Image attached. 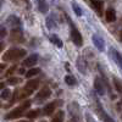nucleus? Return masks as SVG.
<instances>
[{"instance_id": "cd10ccee", "label": "nucleus", "mask_w": 122, "mask_h": 122, "mask_svg": "<svg viewBox=\"0 0 122 122\" xmlns=\"http://www.w3.org/2000/svg\"><path fill=\"white\" fill-rule=\"evenodd\" d=\"M4 49V44L1 43V42H0V51H1V50Z\"/></svg>"}, {"instance_id": "4468645a", "label": "nucleus", "mask_w": 122, "mask_h": 122, "mask_svg": "<svg viewBox=\"0 0 122 122\" xmlns=\"http://www.w3.org/2000/svg\"><path fill=\"white\" fill-rule=\"evenodd\" d=\"M90 5L93 6V7H95V9H97V11H98L99 14H101V12H100V10L103 9V6H104V3H103V1H92Z\"/></svg>"}, {"instance_id": "412c9836", "label": "nucleus", "mask_w": 122, "mask_h": 122, "mask_svg": "<svg viewBox=\"0 0 122 122\" xmlns=\"http://www.w3.org/2000/svg\"><path fill=\"white\" fill-rule=\"evenodd\" d=\"M51 42L55 43L57 46H62V43H61V40H60L56 36H51Z\"/></svg>"}, {"instance_id": "7c9ffc66", "label": "nucleus", "mask_w": 122, "mask_h": 122, "mask_svg": "<svg viewBox=\"0 0 122 122\" xmlns=\"http://www.w3.org/2000/svg\"><path fill=\"white\" fill-rule=\"evenodd\" d=\"M42 122H45V121H42Z\"/></svg>"}, {"instance_id": "393cba45", "label": "nucleus", "mask_w": 122, "mask_h": 122, "mask_svg": "<svg viewBox=\"0 0 122 122\" xmlns=\"http://www.w3.org/2000/svg\"><path fill=\"white\" fill-rule=\"evenodd\" d=\"M5 36H6V29L1 28V29H0V39H1V38H4Z\"/></svg>"}, {"instance_id": "b1692460", "label": "nucleus", "mask_w": 122, "mask_h": 122, "mask_svg": "<svg viewBox=\"0 0 122 122\" xmlns=\"http://www.w3.org/2000/svg\"><path fill=\"white\" fill-rule=\"evenodd\" d=\"M114 83H115V86H116V90L120 93V92H121V84H120V82H118L116 78H114Z\"/></svg>"}, {"instance_id": "6ab92c4d", "label": "nucleus", "mask_w": 122, "mask_h": 122, "mask_svg": "<svg viewBox=\"0 0 122 122\" xmlns=\"http://www.w3.org/2000/svg\"><path fill=\"white\" fill-rule=\"evenodd\" d=\"M38 115H39V110H32V111H29V112L27 114V117L34 118V117H38Z\"/></svg>"}, {"instance_id": "6e6552de", "label": "nucleus", "mask_w": 122, "mask_h": 122, "mask_svg": "<svg viewBox=\"0 0 122 122\" xmlns=\"http://www.w3.org/2000/svg\"><path fill=\"white\" fill-rule=\"evenodd\" d=\"M110 55H111V57H112V60H115V62L118 66H121V55H120V53L117 51V50H115L112 48V49L110 50Z\"/></svg>"}, {"instance_id": "dca6fc26", "label": "nucleus", "mask_w": 122, "mask_h": 122, "mask_svg": "<svg viewBox=\"0 0 122 122\" xmlns=\"http://www.w3.org/2000/svg\"><path fill=\"white\" fill-rule=\"evenodd\" d=\"M65 82H66L68 86H75V84H76V79H75L72 76H66V77H65Z\"/></svg>"}, {"instance_id": "9b49d317", "label": "nucleus", "mask_w": 122, "mask_h": 122, "mask_svg": "<svg viewBox=\"0 0 122 122\" xmlns=\"http://www.w3.org/2000/svg\"><path fill=\"white\" fill-rule=\"evenodd\" d=\"M55 107H56V103H50V104H48V105L45 106V109H44V114L48 115V116L51 115V114L54 112Z\"/></svg>"}, {"instance_id": "0eeeda50", "label": "nucleus", "mask_w": 122, "mask_h": 122, "mask_svg": "<svg viewBox=\"0 0 122 122\" xmlns=\"http://www.w3.org/2000/svg\"><path fill=\"white\" fill-rule=\"evenodd\" d=\"M93 43H94V45L99 49V50H104V40L101 39L100 37H98V36H93Z\"/></svg>"}, {"instance_id": "4be33fe9", "label": "nucleus", "mask_w": 122, "mask_h": 122, "mask_svg": "<svg viewBox=\"0 0 122 122\" xmlns=\"http://www.w3.org/2000/svg\"><path fill=\"white\" fill-rule=\"evenodd\" d=\"M18 82H20V79L16 78V77H11V78L7 79V83H9V84H17Z\"/></svg>"}, {"instance_id": "2eb2a0df", "label": "nucleus", "mask_w": 122, "mask_h": 122, "mask_svg": "<svg viewBox=\"0 0 122 122\" xmlns=\"http://www.w3.org/2000/svg\"><path fill=\"white\" fill-rule=\"evenodd\" d=\"M39 72H40V70H39V68H30L28 72L26 73V77H27V78H30V77H33V76L38 75Z\"/></svg>"}, {"instance_id": "f03ea898", "label": "nucleus", "mask_w": 122, "mask_h": 122, "mask_svg": "<svg viewBox=\"0 0 122 122\" xmlns=\"http://www.w3.org/2000/svg\"><path fill=\"white\" fill-rule=\"evenodd\" d=\"M29 105H30V101H26V103H23L21 106H18V107H16L15 110H12V111H10V112L5 116V118L6 120H12V118H17V117H20L21 116L25 111H26V109L27 107H29Z\"/></svg>"}, {"instance_id": "c756f323", "label": "nucleus", "mask_w": 122, "mask_h": 122, "mask_svg": "<svg viewBox=\"0 0 122 122\" xmlns=\"http://www.w3.org/2000/svg\"><path fill=\"white\" fill-rule=\"evenodd\" d=\"M17 122H27V121H17Z\"/></svg>"}, {"instance_id": "5701e85b", "label": "nucleus", "mask_w": 122, "mask_h": 122, "mask_svg": "<svg viewBox=\"0 0 122 122\" xmlns=\"http://www.w3.org/2000/svg\"><path fill=\"white\" fill-rule=\"evenodd\" d=\"M72 7H73V10H75V11H76V14L78 15V16H81V15H82V11H81V9H79V6L77 5V4H72Z\"/></svg>"}, {"instance_id": "a211bd4d", "label": "nucleus", "mask_w": 122, "mask_h": 122, "mask_svg": "<svg viewBox=\"0 0 122 122\" xmlns=\"http://www.w3.org/2000/svg\"><path fill=\"white\" fill-rule=\"evenodd\" d=\"M32 94V90H29V89H27V88H23L22 90H21V95H20V98H26V97H28V95H30Z\"/></svg>"}, {"instance_id": "9d476101", "label": "nucleus", "mask_w": 122, "mask_h": 122, "mask_svg": "<svg viewBox=\"0 0 122 122\" xmlns=\"http://www.w3.org/2000/svg\"><path fill=\"white\" fill-rule=\"evenodd\" d=\"M38 86H39V82L37 79H30V81H28L27 82V84H26V87H27V89H29V90H34V89H37L38 88Z\"/></svg>"}, {"instance_id": "1a4fd4ad", "label": "nucleus", "mask_w": 122, "mask_h": 122, "mask_svg": "<svg viewBox=\"0 0 122 122\" xmlns=\"http://www.w3.org/2000/svg\"><path fill=\"white\" fill-rule=\"evenodd\" d=\"M105 17H106V21L107 22H112L116 20V14L112 9H109L106 10V12H105Z\"/></svg>"}, {"instance_id": "f257e3e1", "label": "nucleus", "mask_w": 122, "mask_h": 122, "mask_svg": "<svg viewBox=\"0 0 122 122\" xmlns=\"http://www.w3.org/2000/svg\"><path fill=\"white\" fill-rule=\"evenodd\" d=\"M25 55H26V50H23V49H10L3 55V60L4 61H12V60L21 59Z\"/></svg>"}, {"instance_id": "ddd939ff", "label": "nucleus", "mask_w": 122, "mask_h": 122, "mask_svg": "<svg viewBox=\"0 0 122 122\" xmlns=\"http://www.w3.org/2000/svg\"><path fill=\"white\" fill-rule=\"evenodd\" d=\"M99 114H100V116H101V118H103L104 122H114V120L111 118V117L105 112V111H103V110H100V109H99Z\"/></svg>"}, {"instance_id": "39448f33", "label": "nucleus", "mask_w": 122, "mask_h": 122, "mask_svg": "<svg viewBox=\"0 0 122 122\" xmlns=\"http://www.w3.org/2000/svg\"><path fill=\"white\" fill-rule=\"evenodd\" d=\"M94 88H95V90L98 92L100 95H104L105 88H104V84L101 83V79H100L99 77H97V78L94 79Z\"/></svg>"}, {"instance_id": "bb28decb", "label": "nucleus", "mask_w": 122, "mask_h": 122, "mask_svg": "<svg viewBox=\"0 0 122 122\" xmlns=\"http://www.w3.org/2000/svg\"><path fill=\"white\" fill-rule=\"evenodd\" d=\"M5 68V65L4 64H0V73H1V71Z\"/></svg>"}, {"instance_id": "c85d7f7f", "label": "nucleus", "mask_w": 122, "mask_h": 122, "mask_svg": "<svg viewBox=\"0 0 122 122\" xmlns=\"http://www.w3.org/2000/svg\"><path fill=\"white\" fill-rule=\"evenodd\" d=\"M4 86H5V84H4V83H0V90H1V89H3V88H4Z\"/></svg>"}, {"instance_id": "f3484780", "label": "nucleus", "mask_w": 122, "mask_h": 122, "mask_svg": "<svg viewBox=\"0 0 122 122\" xmlns=\"http://www.w3.org/2000/svg\"><path fill=\"white\" fill-rule=\"evenodd\" d=\"M38 5H39V10H40L42 12H46V11H48V4H46V3H44V1H39Z\"/></svg>"}, {"instance_id": "423d86ee", "label": "nucleus", "mask_w": 122, "mask_h": 122, "mask_svg": "<svg viewBox=\"0 0 122 122\" xmlns=\"http://www.w3.org/2000/svg\"><path fill=\"white\" fill-rule=\"evenodd\" d=\"M50 94H51V90H50L48 87H45V88H43V89L37 94V98H38V99H46V98L50 97Z\"/></svg>"}, {"instance_id": "f8f14e48", "label": "nucleus", "mask_w": 122, "mask_h": 122, "mask_svg": "<svg viewBox=\"0 0 122 122\" xmlns=\"http://www.w3.org/2000/svg\"><path fill=\"white\" fill-rule=\"evenodd\" d=\"M62 121H64V112L62 111H57L51 120V122H62Z\"/></svg>"}, {"instance_id": "aec40b11", "label": "nucleus", "mask_w": 122, "mask_h": 122, "mask_svg": "<svg viewBox=\"0 0 122 122\" xmlns=\"http://www.w3.org/2000/svg\"><path fill=\"white\" fill-rule=\"evenodd\" d=\"M10 95H11V92H10L9 89H5L3 93H1V99H4V100H6V99H9L10 98Z\"/></svg>"}, {"instance_id": "20e7f679", "label": "nucleus", "mask_w": 122, "mask_h": 122, "mask_svg": "<svg viewBox=\"0 0 122 122\" xmlns=\"http://www.w3.org/2000/svg\"><path fill=\"white\" fill-rule=\"evenodd\" d=\"M37 61H38V55L37 54H33V55H30L28 56L27 59L23 60V66L26 67H32L37 64Z\"/></svg>"}, {"instance_id": "a878e982", "label": "nucleus", "mask_w": 122, "mask_h": 122, "mask_svg": "<svg viewBox=\"0 0 122 122\" xmlns=\"http://www.w3.org/2000/svg\"><path fill=\"white\" fill-rule=\"evenodd\" d=\"M86 118H87V122H95V121L93 120V117H92L89 114H87V115H86Z\"/></svg>"}, {"instance_id": "7ed1b4c3", "label": "nucleus", "mask_w": 122, "mask_h": 122, "mask_svg": "<svg viewBox=\"0 0 122 122\" xmlns=\"http://www.w3.org/2000/svg\"><path fill=\"white\" fill-rule=\"evenodd\" d=\"M71 37H72V40L73 43L78 46H81L83 44V39H82V36H81V33L78 32V29L76 27L72 26V30H71Z\"/></svg>"}]
</instances>
